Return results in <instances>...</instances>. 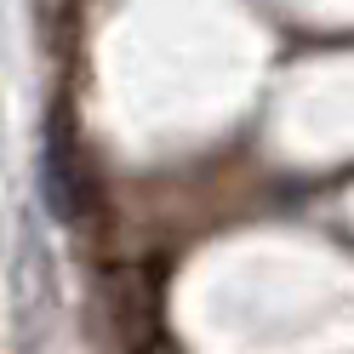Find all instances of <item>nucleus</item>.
Masks as SVG:
<instances>
[{
    "instance_id": "nucleus-1",
    "label": "nucleus",
    "mask_w": 354,
    "mask_h": 354,
    "mask_svg": "<svg viewBox=\"0 0 354 354\" xmlns=\"http://www.w3.org/2000/svg\"><path fill=\"white\" fill-rule=\"evenodd\" d=\"M40 177H46V201H52L57 217H80L86 212V160H80V149H75L69 120H52Z\"/></svg>"
}]
</instances>
